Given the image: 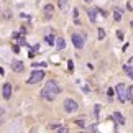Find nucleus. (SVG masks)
<instances>
[{"label":"nucleus","instance_id":"f257e3e1","mask_svg":"<svg viewBox=\"0 0 133 133\" xmlns=\"http://www.w3.org/2000/svg\"><path fill=\"white\" fill-rule=\"evenodd\" d=\"M61 94V87L58 85L56 81H49V82L44 84V89L41 90V97L46 100H54L56 95Z\"/></svg>","mask_w":133,"mask_h":133},{"label":"nucleus","instance_id":"f03ea898","mask_svg":"<svg viewBox=\"0 0 133 133\" xmlns=\"http://www.w3.org/2000/svg\"><path fill=\"white\" fill-rule=\"evenodd\" d=\"M114 92L117 94V99L120 102H127V85L125 84H117V87L114 89Z\"/></svg>","mask_w":133,"mask_h":133},{"label":"nucleus","instance_id":"7ed1b4c3","mask_svg":"<svg viewBox=\"0 0 133 133\" xmlns=\"http://www.w3.org/2000/svg\"><path fill=\"white\" fill-rule=\"evenodd\" d=\"M43 77H44V72H43V71H38V69H35L33 72H31V76L28 77V81H26V82H28V84H38L39 81H43Z\"/></svg>","mask_w":133,"mask_h":133},{"label":"nucleus","instance_id":"20e7f679","mask_svg":"<svg viewBox=\"0 0 133 133\" xmlns=\"http://www.w3.org/2000/svg\"><path fill=\"white\" fill-rule=\"evenodd\" d=\"M63 107H64V110L68 112V114H74V112L79 109L77 102L72 100V99H66V100H64V104H63Z\"/></svg>","mask_w":133,"mask_h":133},{"label":"nucleus","instance_id":"39448f33","mask_svg":"<svg viewBox=\"0 0 133 133\" xmlns=\"http://www.w3.org/2000/svg\"><path fill=\"white\" fill-rule=\"evenodd\" d=\"M84 43H85L84 35H81V33H72V44H74L76 49H82V48H84Z\"/></svg>","mask_w":133,"mask_h":133},{"label":"nucleus","instance_id":"423d86ee","mask_svg":"<svg viewBox=\"0 0 133 133\" xmlns=\"http://www.w3.org/2000/svg\"><path fill=\"white\" fill-rule=\"evenodd\" d=\"M2 95L5 100H10V97H12V84L10 82H5L3 87H2Z\"/></svg>","mask_w":133,"mask_h":133},{"label":"nucleus","instance_id":"0eeeda50","mask_svg":"<svg viewBox=\"0 0 133 133\" xmlns=\"http://www.w3.org/2000/svg\"><path fill=\"white\" fill-rule=\"evenodd\" d=\"M12 69L15 71V72H22V71L25 69V64L22 63V61H13V63H12Z\"/></svg>","mask_w":133,"mask_h":133},{"label":"nucleus","instance_id":"6e6552de","mask_svg":"<svg viewBox=\"0 0 133 133\" xmlns=\"http://www.w3.org/2000/svg\"><path fill=\"white\" fill-rule=\"evenodd\" d=\"M114 120L118 125H125V118H123V115H122L120 112H115V114H114Z\"/></svg>","mask_w":133,"mask_h":133},{"label":"nucleus","instance_id":"1a4fd4ad","mask_svg":"<svg viewBox=\"0 0 133 133\" xmlns=\"http://www.w3.org/2000/svg\"><path fill=\"white\" fill-rule=\"evenodd\" d=\"M54 46H56L58 49H64V48H66V39H64V38H56Z\"/></svg>","mask_w":133,"mask_h":133},{"label":"nucleus","instance_id":"9d476101","mask_svg":"<svg viewBox=\"0 0 133 133\" xmlns=\"http://www.w3.org/2000/svg\"><path fill=\"white\" fill-rule=\"evenodd\" d=\"M53 5H46V7H44V18L46 20H49L51 17H53Z\"/></svg>","mask_w":133,"mask_h":133},{"label":"nucleus","instance_id":"9b49d317","mask_svg":"<svg viewBox=\"0 0 133 133\" xmlns=\"http://www.w3.org/2000/svg\"><path fill=\"white\" fill-rule=\"evenodd\" d=\"M87 15H89V20L90 22H97V10H87Z\"/></svg>","mask_w":133,"mask_h":133},{"label":"nucleus","instance_id":"f8f14e48","mask_svg":"<svg viewBox=\"0 0 133 133\" xmlns=\"http://www.w3.org/2000/svg\"><path fill=\"white\" fill-rule=\"evenodd\" d=\"M123 69H125V74L128 76V77H131V79H133V66L125 64V66H123Z\"/></svg>","mask_w":133,"mask_h":133},{"label":"nucleus","instance_id":"ddd939ff","mask_svg":"<svg viewBox=\"0 0 133 133\" xmlns=\"http://www.w3.org/2000/svg\"><path fill=\"white\" fill-rule=\"evenodd\" d=\"M44 39H46V43H48L49 46H51V44H54V41H56V38H54V35H53V33H51V35H46V38H44Z\"/></svg>","mask_w":133,"mask_h":133},{"label":"nucleus","instance_id":"4468645a","mask_svg":"<svg viewBox=\"0 0 133 133\" xmlns=\"http://www.w3.org/2000/svg\"><path fill=\"white\" fill-rule=\"evenodd\" d=\"M114 18H115V22H120V20H122V10L120 8H117L114 12Z\"/></svg>","mask_w":133,"mask_h":133},{"label":"nucleus","instance_id":"2eb2a0df","mask_svg":"<svg viewBox=\"0 0 133 133\" xmlns=\"http://www.w3.org/2000/svg\"><path fill=\"white\" fill-rule=\"evenodd\" d=\"M58 5L61 10H66L68 8V0H58Z\"/></svg>","mask_w":133,"mask_h":133},{"label":"nucleus","instance_id":"dca6fc26","mask_svg":"<svg viewBox=\"0 0 133 133\" xmlns=\"http://www.w3.org/2000/svg\"><path fill=\"white\" fill-rule=\"evenodd\" d=\"M100 109H102V107H100L99 104H97V105L94 107V115H95V118H99V114H100Z\"/></svg>","mask_w":133,"mask_h":133},{"label":"nucleus","instance_id":"f3484780","mask_svg":"<svg viewBox=\"0 0 133 133\" xmlns=\"http://www.w3.org/2000/svg\"><path fill=\"white\" fill-rule=\"evenodd\" d=\"M58 133H69V128H68V127H59Z\"/></svg>","mask_w":133,"mask_h":133},{"label":"nucleus","instance_id":"a211bd4d","mask_svg":"<svg viewBox=\"0 0 133 133\" xmlns=\"http://www.w3.org/2000/svg\"><path fill=\"white\" fill-rule=\"evenodd\" d=\"M105 38V31H104V28H99V39H104Z\"/></svg>","mask_w":133,"mask_h":133},{"label":"nucleus","instance_id":"6ab92c4d","mask_svg":"<svg viewBox=\"0 0 133 133\" xmlns=\"http://www.w3.org/2000/svg\"><path fill=\"white\" fill-rule=\"evenodd\" d=\"M68 69H69V71H72V69H74V63H72L71 59L68 61Z\"/></svg>","mask_w":133,"mask_h":133},{"label":"nucleus","instance_id":"aec40b11","mask_svg":"<svg viewBox=\"0 0 133 133\" xmlns=\"http://www.w3.org/2000/svg\"><path fill=\"white\" fill-rule=\"evenodd\" d=\"M114 94H115L114 89H109V90H107V95H109V99H112V97H114Z\"/></svg>","mask_w":133,"mask_h":133},{"label":"nucleus","instance_id":"412c9836","mask_svg":"<svg viewBox=\"0 0 133 133\" xmlns=\"http://www.w3.org/2000/svg\"><path fill=\"white\" fill-rule=\"evenodd\" d=\"M18 44H22V46H26V39H25V38H20V39H18Z\"/></svg>","mask_w":133,"mask_h":133},{"label":"nucleus","instance_id":"4be33fe9","mask_svg":"<svg viewBox=\"0 0 133 133\" xmlns=\"http://www.w3.org/2000/svg\"><path fill=\"white\" fill-rule=\"evenodd\" d=\"M76 123H77L79 127H85V122L84 120H76Z\"/></svg>","mask_w":133,"mask_h":133},{"label":"nucleus","instance_id":"5701e85b","mask_svg":"<svg viewBox=\"0 0 133 133\" xmlns=\"http://www.w3.org/2000/svg\"><path fill=\"white\" fill-rule=\"evenodd\" d=\"M49 128H51V130H54V128H59V125H58V123H51V125H49Z\"/></svg>","mask_w":133,"mask_h":133},{"label":"nucleus","instance_id":"b1692460","mask_svg":"<svg viewBox=\"0 0 133 133\" xmlns=\"http://www.w3.org/2000/svg\"><path fill=\"white\" fill-rule=\"evenodd\" d=\"M89 133H95V125L92 127V128H89Z\"/></svg>","mask_w":133,"mask_h":133},{"label":"nucleus","instance_id":"393cba45","mask_svg":"<svg viewBox=\"0 0 133 133\" xmlns=\"http://www.w3.org/2000/svg\"><path fill=\"white\" fill-rule=\"evenodd\" d=\"M85 2H90V0H85Z\"/></svg>","mask_w":133,"mask_h":133},{"label":"nucleus","instance_id":"a878e982","mask_svg":"<svg viewBox=\"0 0 133 133\" xmlns=\"http://www.w3.org/2000/svg\"><path fill=\"white\" fill-rule=\"evenodd\" d=\"M131 26H133V22H131Z\"/></svg>","mask_w":133,"mask_h":133},{"label":"nucleus","instance_id":"bb28decb","mask_svg":"<svg viewBox=\"0 0 133 133\" xmlns=\"http://www.w3.org/2000/svg\"><path fill=\"white\" fill-rule=\"evenodd\" d=\"M79 133H84V131H79Z\"/></svg>","mask_w":133,"mask_h":133}]
</instances>
